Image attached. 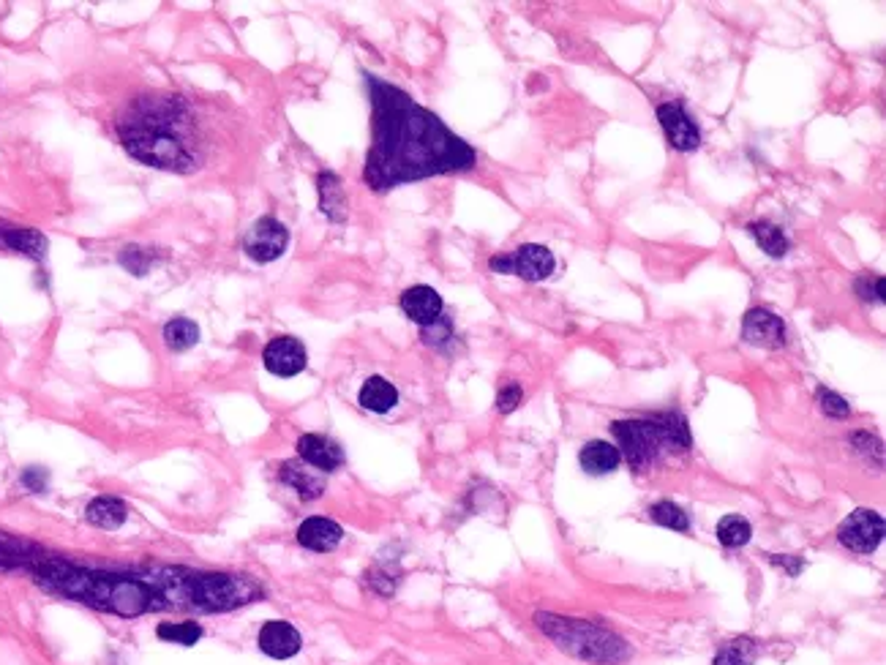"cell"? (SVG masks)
<instances>
[{"instance_id":"cell-4","label":"cell","mask_w":886,"mask_h":665,"mask_svg":"<svg viewBox=\"0 0 886 665\" xmlns=\"http://www.w3.org/2000/svg\"><path fill=\"white\" fill-rule=\"evenodd\" d=\"M611 431L619 442V453L628 458L636 472H647L668 453H685L690 447V428L679 412H663L641 420H617L611 423Z\"/></svg>"},{"instance_id":"cell-23","label":"cell","mask_w":886,"mask_h":665,"mask_svg":"<svg viewBox=\"0 0 886 665\" xmlns=\"http://www.w3.org/2000/svg\"><path fill=\"white\" fill-rule=\"evenodd\" d=\"M747 232L758 243V249L767 251L769 257H786L788 251H791V240L786 238V232L775 227L772 221H753L747 227Z\"/></svg>"},{"instance_id":"cell-2","label":"cell","mask_w":886,"mask_h":665,"mask_svg":"<svg viewBox=\"0 0 886 665\" xmlns=\"http://www.w3.org/2000/svg\"><path fill=\"white\" fill-rule=\"evenodd\" d=\"M371 99V148L363 180L374 191L464 172L478 164L475 148L442 123L407 90L363 71Z\"/></svg>"},{"instance_id":"cell-17","label":"cell","mask_w":886,"mask_h":665,"mask_svg":"<svg viewBox=\"0 0 886 665\" xmlns=\"http://www.w3.org/2000/svg\"><path fill=\"white\" fill-rule=\"evenodd\" d=\"M622 461V453H619L617 445L611 442H603V439H595V442H587L578 453V464L589 475H611L614 469L619 467Z\"/></svg>"},{"instance_id":"cell-19","label":"cell","mask_w":886,"mask_h":665,"mask_svg":"<svg viewBox=\"0 0 886 665\" xmlns=\"http://www.w3.org/2000/svg\"><path fill=\"white\" fill-rule=\"evenodd\" d=\"M360 407L369 409V412H377V415H385L390 409L399 404V390L390 385L385 377H371L363 382V388L358 393Z\"/></svg>"},{"instance_id":"cell-32","label":"cell","mask_w":886,"mask_h":665,"mask_svg":"<svg viewBox=\"0 0 886 665\" xmlns=\"http://www.w3.org/2000/svg\"><path fill=\"white\" fill-rule=\"evenodd\" d=\"M450 336H453V325L445 317H439L434 325L423 328V341L426 344H445Z\"/></svg>"},{"instance_id":"cell-22","label":"cell","mask_w":886,"mask_h":665,"mask_svg":"<svg viewBox=\"0 0 886 665\" xmlns=\"http://www.w3.org/2000/svg\"><path fill=\"white\" fill-rule=\"evenodd\" d=\"M39 548L28 543V540H20V537L6 535L0 532V570H14V567H30L33 562H39L41 556Z\"/></svg>"},{"instance_id":"cell-18","label":"cell","mask_w":886,"mask_h":665,"mask_svg":"<svg viewBox=\"0 0 886 665\" xmlns=\"http://www.w3.org/2000/svg\"><path fill=\"white\" fill-rule=\"evenodd\" d=\"M317 191H319V210H322L330 221L347 219V194H344V183H341L336 172H319Z\"/></svg>"},{"instance_id":"cell-10","label":"cell","mask_w":886,"mask_h":665,"mask_svg":"<svg viewBox=\"0 0 886 665\" xmlns=\"http://www.w3.org/2000/svg\"><path fill=\"white\" fill-rule=\"evenodd\" d=\"M742 338L753 347L764 349H780L788 344V330L786 322L767 311V308H753L747 311L745 319H742Z\"/></svg>"},{"instance_id":"cell-7","label":"cell","mask_w":886,"mask_h":665,"mask_svg":"<svg viewBox=\"0 0 886 665\" xmlns=\"http://www.w3.org/2000/svg\"><path fill=\"white\" fill-rule=\"evenodd\" d=\"M837 540L854 554H873L884 540V516L876 510H854L837 527Z\"/></svg>"},{"instance_id":"cell-30","label":"cell","mask_w":886,"mask_h":665,"mask_svg":"<svg viewBox=\"0 0 886 665\" xmlns=\"http://www.w3.org/2000/svg\"><path fill=\"white\" fill-rule=\"evenodd\" d=\"M857 292H859V298L867 300V303H884V278L873 276V273L859 276L857 278Z\"/></svg>"},{"instance_id":"cell-5","label":"cell","mask_w":886,"mask_h":665,"mask_svg":"<svg viewBox=\"0 0 886 665\" xmlns=\"http://www.w3.org/2000/svg\"><path fill=\"white\" fill-rule=\"evenodd\" d=\"M543 633L554 638L565 652L589 660V663H622L628 657V646L600 627L578 619H557V616H538Z\"/></svg>"},{"instance_id":"cell-20","label":"cell","mask_w":886,"mask_h":665,"mask_svg":"<svg viewBox=\"0 0 886 665\" xmlns=\"http://www.w3.org/2000/svg\"><path fill=\"white\" fill-rule=\"evenodd\" d=\"M279 477L287 483L292 491H298L303 499H317L325 491L322 477H317L309 469V464H298V461H284L279 469Z\"/></svg>"},{"instance_id":"cell-6","label":"cell","mask_w":886,"mask_h":665,"mask_svg":"<svg viewBox=\"0 0 886 665\" xmlns=\"http://www.w3.org/2000/svg\"><path fill=\"white\" fill-rule=\"evenodd\" d=\"M488 268L494 270V273L524 278V281H546L554 273V268H557V259H554V254L546 246L524 243V246H518L510 254H499V257L488 259Z\"/></svg>"},{"instance_id":"cell-24","label":"cell","mask_w":886,"mask_h":665,"mask_svg":"<svg viewBox=\"0 0 886 665\" xmlns=\"http://www.w3.org/2000/svg\"><path fill=\"white\" fill-rule=\"evenodd\" d=\"M197 341H200V328H197V322H191V319L178 317L164 325V344H167L172 352H186V349L197 347Z\"/></svg>"},{"instance_id":"cell-12","label":"cell","mask_w":886,"mask_h":665,"mask_svg":"<svg viewBox=\"0 0 886 665\" xmlns=\"http://www.w3.org/2000/svg\"><path fill=\"white\" fill-rule=\"evenodd\" d=\"M259 649L265 652L268 657L273 660H289V657H295L300 652V646H303V638L295 627L284 622V619H270L262 625L259 630Z\"/></svg>"},{"instance_id":"cell-14","label":"cell","mask_w":886,"mask_h":665,"mask_svg":"<svg viewBox=\"0 0 886 665\" xmlns=\"http://www.w3.org/2000/svg\"><path fill=\"white\" fill-rule=\"evenodd\" d=\"M442 298L437 295V289L426 287V284H418V287H409L404 295H401V311L407 314L415 325L420 328H429L434 325L439 317H442Z\"/></svg>"},{"instance_id":"cell-27","label":"cell","mask_w":886,"mask_h":665,"mask_svg":"<svg viewBox=\"0 0 886 665\" xmlns=\"http://www.w3.org/2000/svg\"><path fill=\"white\" fill-rule=\"evenodd\" d=\"M756 660V644L750 638H734L715 657V665H753Z\"/></svg>"},{"instance_id":"cell-13","label":"cell","mask_w":886,"mask_h":665,"mask_svg":"<svg viewBox=\"0 0 886 665\" xmlns=\"http://www.w3.org/2000/svg\"><path fill=\"white\" fill-rule=\"evenodd\" d=\"M298 456L303 464L319 469V472H336L344 464V450L339 442L322 437V434H303L298 439Z\"/></svg>"},{"instance_id":"cell-15","label":"cell","mask_w":886,"mask_h":665,"mask_svg":"<svg viewBox=\"0 0 886 665\" xmlns=\"http://www.w3.org/2000/svg\"><path fill=\"white\" fill-rule=\"evenodd\" d=\"M341 537H344V529L330 521V518H306L298 527V543L309 551H317V554H328L333 548L339 546Z\"/></svg>"},{"instance_id":"cell-33","label":"cell","mask_w":886,"mask_h":665,"mask_svg":"<svg viewBox=\"0 0 886 665\" xmlns=\"http://www.w3.org/2000/svg\"><path fill=\"white\" fill-rule=\"evenodd\" d=\"M50 483V475H47V469L41 467H28L22 472V486L33 491V494H41L44 488Z\"/></svg>"},{"instance_id":"cell-16","label":"cell","mask_w":886,"mask_h":665,"mask_svg":"<svg viewBox=\"0 0 886 665\" xmlns=\"http://www.w3.org/2000/svg\"><path fill=\"white\" fill-rule=\"evenodd\" d=\"M0 249L17 251V254H25V257L33 259H44V254H47V238L41 232H36V229L11 227V224L0 221Z\"/></svg>"},{"instance_id":"cell-28","label":"cell","mask_w":886,"mask_h":665,"mask_svg":"<svg viewBox=\"0 0 886 665\" xmlns=\"http://www.w3.org/2000/svg\"><path fill=\"white\" fill-rule=\"evenodd\" d=\"M649 518H652L655 524H660V527L677 529V532H687V529H690V518H687L685 510L679 505H674V502H658V505H652L649 507Z\"/></svg>"},{"instance_id":"cell-25","label":"cell","mask_w":886,"mask_h":665,"mask_svg":"<svg viewBox=\"0 0 886 665\" xmlns=\"http://www.w3.org/2000/svg\"><path fill=\"white\" fill-rule=\"evenodd\" d=\"M750 537H753V527H750L747 518L742 516L720 518V524H717V540H720V546L742 548L750 543Z\"/></svg>"},{"instance_id":"cell-31","label":"cell","mask_w":886,"mask_h":665,"mask_svg":"<svg viewBox=\"0 0 886 665\" xmlns=\"http://www.w3.org/2000/svg\"><path fill=\"white\" fill-rule=\"evenodd\" d=\"M818 404L824 409V415L829 417H848L851 415V407H848V401L843 396H837L832 390L821 388L818 390Z\"/></svg>"},{"instance_id":"cell-29","label":"cell","mask_w":886,"mask_h":665,"mask_svg":"<svg viewBox=\"0 0 886 665\" xmlns=\"http://www.w3.org/2000/svg\"><path fill=\"white\" fill-rule=\"evenodd\" d=\"M120 265L134 273V276H145L156 262L161 259V254H156L153 249H142V246H126L120 251Z\"/></svg>"},{"instance_id":"cell-11","label":"cell","mask_w":886,"mask_h":665,"mask_svg":"<svg viewBox=\"0 0 886 665\" xmlns=\"http://www.w3.org/2000/svg\"><path fill=\"white\" fill-rule=\"evenodd\" d=\"M658 120L663 131H666V139L671 142V148L677 150H696L701 145V131L693 123V118L687 115L679 104L668 101V104H660L658 107Z\"/></svg>"},{"instance_id":"cell-1","label":"cell","mask_w":886,"mask_h":665,"mask_svg":"<svg viewBox=\"0 0 886 665\" xmlns=\"http://www.w3.org/2000/svg\"><path fill=\"white\" fill-rule=\"evenodd\" d=\"M47 592L69 597L107 614L142 616L161 608L232 611L243 606L246 586L232 573H194L183 567H161L156 573H107L41 556L30 565Z\"/></svg>"},{"instance_id":"cell-26","label":"cell","mask_w":886,"mask_h":665,"mask_svg":"<svg viewBox=\"0 0 886 665\" xmlns=\"http://www.w3.org/2000/svg\"><path fill=\"white\" fill-rule=\"evenodd\" d=\"M156 636L167 644L194 646L202 638V627L197 622H161L156 627Z\"/></svg>"},{"instance_id":"cell-8","label":"cell","mask_w":886,"mask_h":665,"mask_svg":"<svg viewBox=\"0 0 886 665\" xmlns=\"http://www.w3.org/2000/svg\"><path fill=\"white\" fill-rule=\"evenodd\" d=\"M289 246V232L287 227L281 224L279 219L273 216H262L249 227L246 238H243V251L246 257L259 262V265H268L273 259H279Z\"/></svg>"},{"instance_id":"cell-21","label":"cell","mask_w":886,"mask_h":665,"mask_svg":"<svg viewBox=\"0 0 886 665\" xmlns=\"http://www.w3.org/2000/svg\"><path fill=\"white\" fill-rule=\"evenodd\" d=\"M85 518H88L93 527L118 529L126 524L129 507L123 505L118 497H96L88 507H85Z\"/></svg>"},{"instance_id":"cell-3","label":"cell","mask_w":886,"mask_h":665,"mask_svg":"<svg viewBox=\"0 0 886 665\" xmlns=\"http://www.w3.org/2000/svg\"><path fill=\"white\" fill-rule=\"evenodd\" d=\"M123 148L148 167L186 172L197 164V134L186 104L175 96L137 99L118 120Z\"/></svg>"},{"instance_id":"cell-9","label":"cell","mask_w":886,"mask_h":665,"mask_svg":"<svg viewBox=\"0 0 886 665\" xmlns=\"http://www.w3.org/2000/svg\"><path fill=\"white\" fill-rule=\"evenodd\" d=\"M265 368L273 377H298L303 368L309 366V352L303 347V341L292 336H279L268 341V347L262 352Z\"/></svg>"},{"instance_id":"cell-34","label":"cell","mask_w":886,"mask_h":665,"mask_svg":"<svg viewBox=\"0 0 886 665\" xmlns=\"http://www.w3.org/2000/svg\"><path fill=\"white\" fill-rule=\"evenodd\" d=\"M518 404H521V388H518L516 382H510V385H505V388L499 390V396H497L499 412H505V415H508V412H513Z\"/></svg>"}]
</instances>
